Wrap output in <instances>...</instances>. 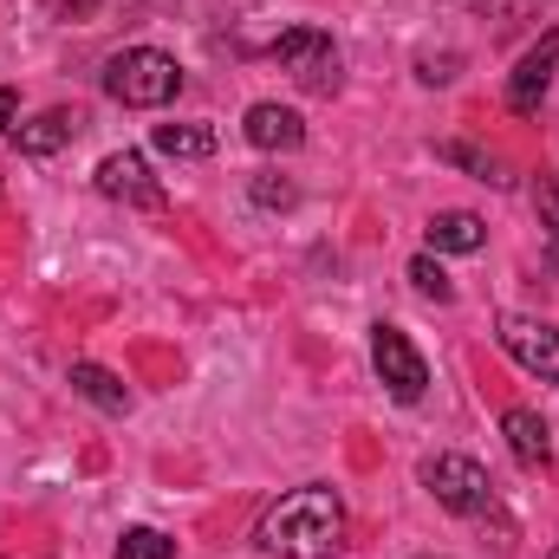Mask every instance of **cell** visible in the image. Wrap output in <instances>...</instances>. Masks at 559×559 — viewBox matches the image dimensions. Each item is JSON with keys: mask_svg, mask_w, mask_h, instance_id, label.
I'll list each match as a JSON object with an SVG mask.
<instances>
[{"mask_svg": "<svg viewBox=\"0 0 559 559\" xmlns=\"http://www.w3.org/2000/svg\"><path fill=\"white\" fill-rule=\"evenodd\" d=\"M261 554L274 559H332L345 547V501L325 481H306L293 495H280L261 514Z\"/></svg>", "mask_w": 559, "mask_h": 559, "instance_id": "obj_1", "label": "cell"}, {"mask_svg": "<svg viewBox=\"0 0 559 559\" xmlns=\"http://www.w3.org/2000/svg\"><path fill=\"white\" fill-rule=\"evenodd\" d=\"M176 92H182V66L156 46H124L105 66V98L124 111H163Z\"/></svg>", "mask_w": 559, "mask_h": 559, "instance_id": "obj_2", "label": "cell"}, {"mask_svg": "<svg viewBox=\"0 0 559 559\" xmlns=\"http://www.w3.org/2000/svg\"><path fill=\"white\" fill-rule=\"evenodd\" d=\"M274 66L312 98H332L345 85V52L325 26H286L274 39Z\"/></svg>", "mask_w": 559, "mask_h": 559, "instance_id": "obj_3", "label": "cell"}, {"mask_svg": "<svg viewBox=\"0 0 559 559\" xmlns=\"http://www.w3.org/2000/svg\"><path fill=\"white\" fill-rule=\"evenodd\" d=\"M423 488H429L449 514H462V521H488V514H495V481H488V468H481L475 455H455V449L429 455V462H423Z\"/></svg>", "mask_w": 559, "mask_h": 559, "instance_id": "obj_4", "label": "cell"}, {"mask_svg": "<svg viewBox=\"0 0 559 559\" xmlns=\"http://www.w3.org/2000/svg\"><path fill=\"white\" fill-rule=\"evenodd\" d=\"M371 365H378V378H384V391H391L397 404H417L423 391H429V365H423V352L411 345V332L391 325V319L371 325Z\"/></svg>", "mask_w": 559, "mask_h": 559, "instance_id": "obj_5", "label": "cell"}, {"mask_svg": "<svg viewBox=\"0 0 559 559\" xmlns=\"http://www.w3.org/2000/svg\"><path fill=\"white\" fill-rule=\"evenodd\" d=\"M495 338H501V352H508L521 371L559 384V325L527 319V312H501V319H495Z\"/></svg>", "mask_w": 559, "mask_h": 559, "instance_id": "obj_6", "label": "cell"}, {"mask_svg": "<svg viewBox=\"0 0 559 559\" xmlns=\"http://www.w3.org/2000/svg\"><path fill=\"white\" fill-rule=\"evenodd\" d=\"M554 66H559V33H547L540 46L521 52V66L508 72V111H514V118H534V111H540V98H547V85H554Z\"/></svg>", "mask_w": 559, "mask_h": 559, "instance_id": "obj_7", "label": "cell"}, {"mask_svg": "<svg viewBox=\"0 0 559 559\" xmlns=\"http://www.w3.org/2000/svg\"><path fill=\"white\" fill-rule=\"evenodd\" d=\"M92 182H98V195H111V202H138V209H156V202H163V189H156V176H150V163H143L138 150H111Z\"/></svg>", "mask_w": 559, "mask_h": 559, "instance_id": "obj_8", "label": "cell"}, {"mask_svg": "<svg viewBox=\"0 0 559 559\" xmlns=\"http://www.w3.org/2000/svg\"><path fill=\"white\" fill-rule=\"evenodd\" d=\"M241 138L254 143V150H267V156H293V150L306 143V118H299L293 105L261 98V105H248V118H241Z\"/></svg>", "mask_w": 559, "mask_h": 559, "instance_id": "obj_9", "label": "cell"}, {"mask_svg": "<svg viewBox=\"0 0 559 559\" xmlns=\"http://www.w3.org/2000/svg\"><path fill=\"white\" fill-rule=\"evenodd\" d=\"M423 241H429V254H481L488 248V222L475 209H442V215H429Z\"/></svg>", "mask_w": 559, "mask_h": 559, "instance_id": "obj_10", "label": "cell"}, {"mask_svg": "<svg viewBox=\"0 0 559 559\" xmlns=\"http://www.w3.org/2000/svg\"><path fill=\"white\" fill-rule=\"evenodd\" d=\"M501 436H508V449H514V462L521 468H547L554 462V429H547V417L540 411H501Z\"/></svg>", "mask_w": 559, "mask_h": 559, "instance_id": "obj_11", "label": "cell"}, {"mask_svg": "<svg viewBox=\"0 0 559 559\" xmlns=\"http://www.w3.org/2000/svg\"><path fill=\"white\" fill-rule=\"evenodd\" d=\"M72 138H79V111H39V118L13 124V150L20 156H52V150H66Z\"/></svg>", "mask_w": 559, "mask_h": 559, "instance_id": "obj_12", "label": "cell"}, {"mask_svg": "<svg viewBox=\"0 0 559 559\" xmlns=\"http://www.w3.org/2000/svg\"><path fill=\"white\" fill-rule=\"evenodd\" d=\"M72 391H79L85 404H98L105 417H131V391H124V378L105 371V365H92V358L72 365Z\"/></svg>", "mask_w": 559, "mask_h": 559, "instance_id": "obj_13", "label": "cell"}, {"mask_svg": "<svg viewBox=\"0 0 559 559\" xmlns=\"http://www.w3.org/2000/svg\"><path fill=\"white\" fill-rule=\"evenodd\" d=\"M150 143H156L163 156H176V163H202V156H215V131H209V124H156Z\"/></svg>", "mask_w": 559, "mask_h": 559, "instance_id": "obj_14", "label": "cell"}, {"mask_svg": "<svg viewBox=\"0 0 559 559\" xmlns=\"http://www.w3.org/2000/svg\"><path fill=\"white\" fill-rule=\"evenodd\" d=\"M436 156L442 163H455V169H475L481 182H495V189H508L514 176H508V163L501 156H488V150H475V143H436Z\"/></svg>", "mask_w": 559, "mask_h": 559, "instance_id": "obj_15", "label": "cell"}, {"mask_svg": "<svg viewBox=\"0 0 559 559\" xmlns=\"http://www.w3.org/2000/svg\"><path fill=\"white\" fill-rule=\"evenodd\" d=\"M411 286H417L423 299H436V306H449V299H455V286H449V274H442V261H436V254H417V261H411Z\"/></svg>", "mask_w": 559, "mask_h": 559, "instance_id": "obj_16", "label": "cell"}, {"mask_svg": "<svg viewBox=\"0 0 559 559\" xmlns=\"http://www.w3.org/2000/svg\"><path fill=\"white\" fill-rule=\"evenodd\" d=\"M118 559H176V540L156 534V527H131V534L118 540Z\"/></svg>", "mask_w": 559, "mask_h": 559, "instance_id": "obj_17", "label": "cell"}, {"mask_svg": "<svg viewBox=\"0 0 559 559\" xmlns=\"http://www.w3.org/2000/svg\"><path fill=\"white\" fill-rule=\"evenodd\" d=\"M248 195H254V209H293V202H299V189H293L286 176H254Z\"/></svg>", "mask_w": 559, "mask_h": 559, "instance_id": "obj_18", "label": "cell"}, {"mask_svg": "<svg viewBox=\"0 0 559 559\" xmlns=\"http://www.w3.org/2000/svg\"><path fill=\"white\" fill-rule=\"evenodd\" d=\"M13 118H20V98H13V92H7V85H0V131H7V124H13Z\"/></svg>", "mask_w": 559, "mask_h": 559, "instance_id": "obj_19", "label": "cell"}, {"mask_svg": "<svg viewBox=\"0 0 559 559\" xmlns=\"http://www.w3.org/2000/svg\"><path fill=\"white\" fill-rule=\"evenodd\" d=\"M547 559H559V547H554V554H547Z\"/></svg>", "mask_w": 559, "mask_h": 559, "instance_id": "obj_20", "label": "cell"}]
</instances>
